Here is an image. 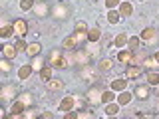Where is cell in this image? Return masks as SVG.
Here are the masks:
<instances>
[{
	"label": "cell",
	"mask_w": 159,
	"mask_h": 119,
	"mask_svg": "<svg viewBox=\"0 0 159 119\" xmlns=\"http://www.w3.org/2000/svg\"><path fill=\"white\" fill-rule=\"evenodd\" d=\"M2 54H4V58L12 60V58H16L18 48H16V46H12V44H4V46H2Z\"/></svg>",
	"instance_id": "cell-14"
},
{
	"label": "cell",
	"mask_w": 159,
	"mask_h": 119,
	"mask_svg": "<svg viewBox=\"0 0 159 119\" xmlns=\"http://www.w3.org/2000/svg\"><path fill=\"white\" fill-rule=\"evenodd\" d=\"M40 117H42V119H52V117H54V113L46 111V113H40Z\"/></svg>",
	"instance_id": "cell-44"
},
{
	"label": "cell",
	"mask_w": 159,
	"mask_h": 119,
	"mask_svg": "<svg viewBox=\"0 0 159 119\" xmlns=\"http://www.w3.org/2000/svg\"><path fill=\"white\" fill-rule=\"evenodd\" d=\"M89 60H92V58H89V54H88V50H86V48L80 46V50H74V62H76L78 66H82V68H84V66H88Z\"/></svg>",
	"instance_id": "cell-1"
},
{
	"label": "cell",
	"mask_w": 159,
	"mask_h": 119,
	"mask_svg": "<svg viewBox=\"0 0 159 119\" xmlns=\"http://www.w3.org/2000/svg\"><path fill=\"white\" fill-rule=\"evenodd\" d=\"M76 32H88V24L84 20H78L76 22Z\"/></svg>",
	"instance_id": "cell-41"
},
{
	"label": "cell",
	"mask_w": 159,
	"mask_h": 119,
	"mask_svg": "<svg viewBox=\"0 0 159 119\" xmlns=\"http://www.w3.org/2000/svg\"><path fill=\"white\" fill-rule=\"evenodd\" d=\"M157 66H159V64H157V60L153 58V56H151V58H147L145 62H143V68H145L147 72H149V69H153V68H157Z\"/></svg>",
	"instance_id": "cell-34"
},
{
	"label": "cell",
	"mask_w": 159,
	"mask_h": 119,
	"mask_svg": "<svg viewBox=\"0 0 159 119\" xmlns=\"http://www.w3.org/2000/svg\"><path fill=\"white\" fill-rule=\"evenodd\" d=\"M50 14H52V16L56 18V20H64V18H68L70 10H68V6H66L64 2H58L56 6L52 8V12H50Z\"/></svg>",
	"instance_id": "cell-2"
},
{
	"label": "cell",
	"mask_w": 159,
	"mask_h": 119,
	"mask_svg": "<svg viewBox=\"0 0 159 119\" xmlns=\"http://www.w3.org/2000/svg\"><path fill=\"white\" fill-rule=\"evenodd\" d=\"M14 46H16V48H18V52H26V48H28V44H26V42H24V40H22V38H18V40H16V44H14Z\"/></svg>",
	"instance_id": "cell-40"
},
{
	"label": "cell",
	"mask_w": 159,
	"mask_h": 119,
	"mask_svg": "<svg viewBox=\"0 0 159 119\" xmlns=\"http://www.w3.org/2000/svg\"><path fill=\"white\" fill-rule=\"evenodd\" d=\"M64 117H66V119H78V111H68Z\"/></svg>",
	"instance_id": "cell-43"
},
{
	"label": "cell",
	"mask_w": 159,
	"mask_h": 119,
	"mask_svg": "<svg viewBox=\"0 0 159 119\" xmlns=\"http://www.w3.org/2000/svg\"><path fill=\"white\" fill-rule=\"evenodd\" d=\"M131 99H133V93H129V91H125V89H123V91L116 97V101L119 103V105H127Z\"/></svg>",
	"instance_id": "cell-16"
},
{
	"label": "cell",
	"mask_w": 159,
	"mask_h": 119,
	"mask_svg": "<svg viewBox=\"0 0 159 119\" xmlns=\"http://www.w3.org/2000/svg\"><path fill=\"white\" fill-rule=\"evenodd\" d=\"M32 72H34V69H32V64H26V66H22V68L18 69V77L20 79H28L30 76H32Z\"/></svg>",
	"instance_id": "cell-18"
},
{
	"label": "cell",
	"mask_w": 159,
	"mask_h": 119,
	"mask_svg": "<svg viewBox=\"0 0 159 119\" xmlns=\"http://www.w3.org/2000/svg\"><path fill=\"white\" fill-rule=\"evenodd\" d=\"M22 117H36V115H34V113H32V109H30V111H26V113H22Z\"/></svg>",
	"instance_id": "cell-45"
},
{
	"label": "cell",
	"mask_w": 159,
	"mask_h": 119,
	"mask_svg": "<svg viewBox=\"0 0 159 119\" xmlns=\"http://www.w3.org/2000/svg\"><path fill=\"white\" fill-rule=\"evenodd\" d=\"M141 73H143V69L139 68V66H127L125 68V77L127 79H137Z\"/></svg>",
	"instance_id": "cell-10"
},
{
	"label": "cell",
	"mask_w": 159,
	"mask_h": 119,
	"mask_svg": "<svg viewBox=\"0 0 159 119\" xmlns=\"http://www.w3.org/2000/svg\"><path fill=\"white\" fill-rule=\"evenodd\" d=\"M145 77H147V83H149V86H159V73L157 72L149 69V72L145 73Z\"/></svg>",
	"instance_id": "cell-22"
},
{
	"label": "cell",
	"mask_w": 159,
	"mask_h": 119,
	"mask_svg": "<svg viewBox=\"0 0 159 119\" xmlns=\"http://www.w3.org/2000/svg\"><path fill=\"white\" fill-rule=\"evenodd\" d=\"M62 56L64 54L60 52V50H54V52L50 54V62L48 64H52L54 68H62Z\"/></svg>",
	"instance_id": "cell-13"
},
{
	"label": "cell",
	"mask_w": 159,
	"mask_h": 119,
	"mask_svg": "<svg viewBox=\"0 0 159 119\" xmlns=\"http://www.w3.org/2000/svg\"><path fill=\"white\" fill-rule=\"evenodd\" d=\"M80 76L86 79V82H96V79H98V72H96V68H93V66H89V64H88V66H84V69L80 72Z\"/></svg>",
	"instance_id": "cell-6"
},
{
	"label": "cell",
	"mask_w": 159,
	"mask_h": 119,
	"mask_svg": "<svg viewBox=\"0 0 159 119\" xmlns=\"http://www.w3.org/2000/svg\"><path fill=\"white\" fill-rule=\"evenodd\" d=\"M18 99L24 103L26 107H32V103H34V99H32V93H28V91H24V93H20Z\"/></svg>",
	"instance_id": "cell-26"
},
{
	"label": "cell",
	"mask_w": 159,
	"mask_h": 119,
	"mask_svg": "<svg viewBox=\"0 0 159 119\" xmlns=\"http://www.w3.org/2000/svg\"><path fill=\"white\" fill-rule=\"evenodd\" d=\"M0 69H2L4 73H8V72H12V64H10V60L8 58H4L2 62H0Z\"/></svg>",
	"instance_id": "cell-35"
},
{
	"label": "cell",
	"mask_w": 159,
	"mask_h": 119,
	"mask_svg": "<svg viewBox=\"0 0 159 119\" xmlns=\"http://www.w3.org/2000/svg\"><path fill=\"white\" fill-rule=\"evenodd\" d=\"M40 77L44 79V82H48V79H52V66H44L42 69H40Z\"/></svg>",
	"instance_id": "cell-29"
},
{
	"label": "cell",
	"mask_w": 159,
	"mask_h": 119,
	"mask_svg": "<svg viewBox=\"0 0 159 119\" xmlns=\"http://www.w3.org/2000/svg\"><path fill=\"white\" fill-rule=\"evenodd\" d=\"M127 40H129V38H127V34H123V32H121V34H117V36H116L113 44H116L117 48H123V46H127Z\"/></svg>",
	"instance_id": "cell-28"
},
{
	"label": "cell",
	"mask_w": 159,
	"mask_h": 119,
	"mask_svg": "<svg viewBox=\"0 0 159 119\" xmlns=\"http://www.w3.org/2000/svg\"><path fill=\"white\" fill-rule=\"evenodd\" d=\"M117 60L121 64H125V66H129V64L133 62V50H119V54H117Z\"/></svg>",
	"instance_id": "cell-9"
},
{
	"label": "cell",
	"mask_w": 159,
	"mask_h": 119,
	"mask_svg": "<svg viewBox=\"0 0 159 119\" xmlns=\"http://www.w3.org/2000/svg\"><path fill=\"white\" fill-rule=\"evenodd\" d=\"M14 34H16L18 38H24L28 34V22L26 20H22V18H18V20H14Z\"/></svg>",
	"instance_id": "cell-4"
},
{
	"label": "cell",
	"mask_w": 159,
	"mask_h": 119,
	"mask_svg": "<svg viewBox=\"0 0 159 119\" xmlns=\"http://www.w3.org/2000/svg\"><path fill=\"white\" fill-rule=\"evenodd\" d=\"M88 54H89V58H93V56H99V48H98V42L96 44H92V48H88Z\"/></svg>",
	"instance_id": "cell-39"
},
{
	"label": "cell",
	"mask_w": 159,
	"mask_h": 119,
	"mask_svg": "<svg viewBox=\"0 0 159 119\" xmlns=\"http://www.w3.org/2000/svg\"><path fill=\"white\" fill-rule=\"evenodd\" d=\"M119 20H121V14L119 12H116V10H109L107 12V22L109 24H117Z\"/></svg>",
	"instance_id": "cell-30"
},
{
	"label": "cell",
	"mask_w": 159,
	"mask_h": 119,
	"mask_svg": "<svg viewBox=\"0 0 159 119\" xmlns=\"http://www.w3.org/2000/svg\"><path fill=\"white\" fill-rule=\"evenodd\" d=\"M155 36H157V30L155 28H145L141 34H139V38H141V40H153Z\"/></svg>",
	"instance_id": "cell-25"
},
{
	"label": "cell",
	"mask_w": 159,
	"mask_h": 119,
	"mask_svg": "<svg viewBox=\"0 0 159 119\" xmlns=\"http://www.w3.org/2000/svg\"><path fill=\"white\" fill-rule=\"evenodd\" d=\"M64 50H66V52H74V50H78V38H76V34H74V36H68L66 40H64Z\"/></svg>",
	"instance_id": "cell-12"
},
{
	"label": "cell",
	"mask_w": 159,
	"mask_h": 119,
	"mask_svg": "<svg viewBox=\"0 0 159 119\" xmlns=\"http://www.w3.org/2000/svg\"><path fill=\"white\" fill-rule=\"evenodd\" d=\"M117 95H113V89H106V91H102V101L103 103H109V101H113Z\"/></svg>",
	"instance_id": "cell-31"
},
{
	"label": "cell",
	"mask_w": 159,
	"mask_h": 119,
	"mask_svg": "<svg viewBox=\"0 0 159 119\" xmlns=\"http://www.w3.org/2000/svg\"><path fill=\"white\" fill-rule=\"evenodd\" d=\"M14 34V26H2V30H0V36L2 38H10Z\"/></svg>",
	"instance_id": "cell-36"
},
{
	"label": "cell",
	"mask_w": 159,
	"mask_h": 119,
	"mask_svg": "<svg viewBox=\"0 0 159 119\" xmlns=\"http://www.w3.org/2000/svg\"><path fill=\"white\" fill-rule=\"evenodd\" d=\"M24 109H26V105H24V103L20 101V99H16V101L12 103V111H10L6 117H22Z\"/></svg>",
	"instance_id": "cell-8"
},
{
	"label": "cell",
	"mask_w": 159,
	"mask_h": 119,
	"mask_svg": "<svg viewBox=\"0 0 159 119\" xmlns=\"http://www.w3.org/2000/svg\"><path fill=\"white\" fill-rule=\"evenodd\" d=\"M99 38H102V30H99V28L88 30V42H89V44H96Z\"/></svg>",
	"instance_id": "cell-17"
},
{
	"label": "cell",
	"mask_w": 159,
	"mask_h": 119,
	"mask_svg": "<svg viewBox=\"0 0 159 119\" xmlns=\"http://www.w3.org/2000/svg\"><path fill=\"white\" fill-rule=\"evenodd\" d=\"M153 58H155V60H157V64H159V52H155V54H153Z\"/></svg>",
	"instance_id": "cell-46"
},
{
	"label": "cell",
	"mask_w": 159,
	"mask_h": 119,
	"mask_svg": "<svg viewBox=\"0 0 159 119\" xmlns=\"http://www.w3.org/2000/svg\"><path fill=\"white\" fill-rule=\"evenodd\" d=\"M74 107H76V97L74 95H66L62 101H60V111H62L64 115H66L68 111H72Z\"/></svg>",
	"instance_id": "cell-5"
},
{
	"label": "cell",
	"mask_w": 159,
	"mask_h": 119,
	"mask_svg": "<svg viewBox=\"0 0 159 119\" xmlns=\"http://www.w3.org/2000/svg\"><path fill=\"white\" fill-rule=\"evenodd\" d=\"M127 82H129L127 77L125 79H113V82H111V89H113V91H123V89L127 87Z\"/></svg>",
	"instance_id": "cell-19"
},
{
	"label": "cell",
	"mask_w": 159,
	"mask_h": 119,
	"mask_svg": "<svg viewBox=\"0 0 159 119\" xmlns=\"http://www.w3.org/2000/svg\"><path fill=\"white\" fill-rule=\"evenodd\" d=\"M86 101L89 105H98V103H102V91H99L98 87H89L88 93H86Z\"/></svg>",
	"instance_id": "cell-3"
},
{
	"label": "cell",
	"mask_w": 159,
	"mask_h": 119,
	"mask_svg": "<svg viewBox=\"0 0 159 119\" xmlns=\"http://www.w3.org/2000/svg\"><path fill=\"white\" fill-rule=\"evenodd\" d=\"M133 97H137V99H147V97H149V83H147V86H137L135 89H133Z\"/></svg>",
	"instance_id": "cell-11"
},
{
	"label": "cell",
	"mask_w": 159,
	"mask_h": 119,
	"mask_svg": "<svg viewBox=\"0 0 159 119\" xmlns=\"http://www.w3.org/2000/svg\"><path fill=\"white\" fill-rule=\"evenodd\" d=\"M16 95V86H4L2 87V97L4 99H12Z\"/></svg>",
	"instance_id": "cell-23"
},
{
	"label": "cell",
	"mask_w": 159,
	"mask_h": 119,
	"mask_svg": "<svg viewBox=\"0 0 159 119\" xmlns=\"http://www.w3.org/2000/svg\"><path fill=\"white\" fill-rule=\"evenodd\" d=\"M34 4H36V0H20V8L22 10H32Z\"/></svg>",
	"instance_id": "cell-38"
},
{
	"label": "cell",
	"mask_w": 159,
	"mask_h": 119,
	"mask_svg": "<svg viewBox=\"0 0 159 119\" xmlns=\"http://www.w3.org/2000/svg\"><path fill=\"white\" fill-rule=\"evenodd\" d=\"M117 12L121 14V16H129V14L133 12V6H131L129 2H121V4H119V10H117Z\"/></svg>",
	"instance_id": "cell-27"
},
{
	"label": "cell",
	"mask_w": 159,
	"mask_h": 119,
	"mask_svg": "<svg viewBox=\"0 0 159 119\" xmlns=\"http://www.w3.org/2000/svg\"><path fill=\"white\" fill-rule=\"evenodd\" d=\"M40 52H42V46H40L38 42H32V44H28V48H26V56L34 58V56H40Z\"/></svg>",
	"instance_id": "cell-15"
},
{
	"label": "cell",
	"mask_w": 159,
	"mask_h": 119,
	"mask_svg": "<svg viewBox=\"0 0 159 119\" xmlns=\"http://www.w3.org/2000/svg\"><path fill=\"white\" fill-rule=\"evenodd\" d=\"M93 117H96V113H93V111H88V109L78 111V119H93Z\"/></svg>",
	"instance_id": "cell-37"
},
{
	"label": "cell",
	"mask_w": 159,
	"mask_h": 119,
	"mask_svg": "<svg viewBox=\"0 0 159 119\" xmlns=\"http://www.w3.org/2000/svg\"><path fill=\"white\" fill-rule=\"evenodd\" d=\"M117 111H119V103H117V101H116V103H113V101H109L107 105H106V115H107V117L117 115Z\"/></svg>",
	"instance_id": "cell-24"
},
{
	"label": "cell",
	"mask_w": 159,
	"mask_h": 119,
	"mask_svg": "<svg viewBox=\"0 0 159 119\" xmlns=\"http://www.w3.org/2000/svg\"><path fill=\"white\" fill-rule=\"evenodd\" d=\"M111 68H113V62L109 58H106V60H102V62H99V69H102V72H109Z\"/></svg>",
	"instance_id": "cell-32"
},
{
	"label": "cell",
	"mask_w": 159,
	"mask_h": 119,
	"mask_svg": "<svg viewBox=\"0 0 159 119\" xmlns=\"http://www.w3.org/2000/svg\"><path fill=\"white\" fill-rule=\"evenodd\" d=\"M48 64V60H44V58H40V56H34V60H32V69L34 72H40L44 66Z\"/></svg>",
	"instance_id": "cell-21"
},
{
	"label": "cell",
	"mask_w": 159,
	"mask_h": 119,
	"mask_svg": "<svg viewBox=\"0 0 159 119\" xmlns=\"http://www.w3.org/2000/svg\"><path fill=\"white\" fill-rule=\"evenodd\" d=\"M48 89L50 91H60V89H64V82L62 79H48Z\"/></svg>",
	"instance_id": "cell-20"
},
{
	"label": "cell",
	"mask_w": 159,
	"mask_h": 119,
	"mask_svg": "<svg viewBox=\"0 0 159 119\" xmlns=\"http://www.w3.org/2000/svg\"><path fill=\"white\" fill-rule=\"evenodd\" d=\"M32 10H34V14H36V16H48V12H52L44 0H36V4H34Z\"/></svg>",
	"instance_id": "cell-7"
},
{
	"label": "cell",
	"mask_w": 159,
	"mask_h": 119,
	"mask_svg": "<svg viewBox=\"0 0 159 119\" xmlns=\"http://www.w3.org/2000/svg\"><path fill=\"white\" fill-rule=\"evenodd\" d=\"M119 0H106V6L109 8V10H113V8H119Z\"/></svg>",
	"instance_id": "cell-42"
},
{
	"label": "cell",
	"mask_w": 159,
	"mask_h": 119,
	"mask_svg": "<svg viewBox=\"0 0 159 119\" xmlns=\"http://www.w3.org/2000/svg\"><path fill=\"white\" fill-rule=\"evenodd\" d=\"M139 42H141V38H139V36L129 38V40H127V46H129V50H133V52H135V50L139 48Z\"/></svg>",
	"instance_id": "cell-33"
}]
</instances>
